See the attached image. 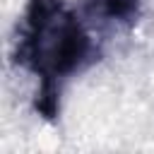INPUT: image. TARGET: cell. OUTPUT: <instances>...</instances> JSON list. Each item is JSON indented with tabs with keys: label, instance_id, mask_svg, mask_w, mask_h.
Listing matches in <instances>:
<instances>
[{
	"label": "cell",
	"instance_id": "obj_2",
	"mask_svg": "<svg viewBox=\"0 0 154 154\" xmlns=\"http://www.w3.org/2000/svg\"><path fill=\"white\" fill-rule=\"evenodd\" d=\"M140 12V0H87L82 14L87 22L99 24H132Z\"/></svg>",
	"mask_w": 154,
	"mask_h": 154
},
{
	"label": "cell",
	"instance_id": "obj_1",
	"mask_svg": "<svg viewBox=\"0 0 154 154\" xmlns=\"http://www.w3.org/2000/svg\"><path fill=\"white\" fill-rule=\"evenodd\" d=\"M96 43L87 19L63 0H29L17 26L12 60L38 79L36 111L58 116L60 84L96 58Z\"/></svg>",
	"mask_w": 154,
	"mask_h": 154
}]
</instances>
